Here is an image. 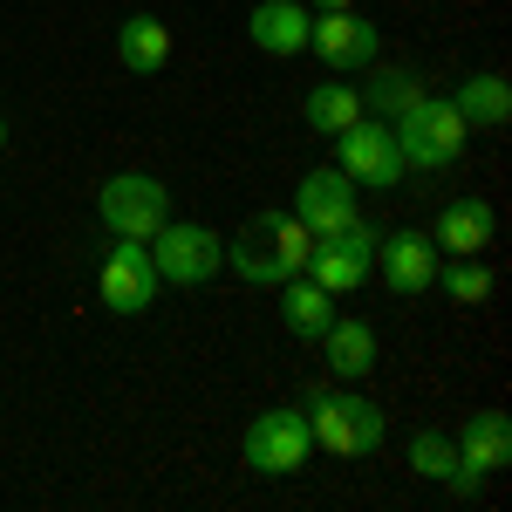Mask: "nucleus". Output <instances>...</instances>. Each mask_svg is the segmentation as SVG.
<instances>
[{
  "instance_id": "1",
  "label": "nucleus",
  "mask_w": 512,
  "mask_h": 512,
  "mask_svg": "<svg viewBox=\"0 0 512 512\" xmlns=\"http://www.w3.org/2000/svg\"><path fill=\"white\" fill-rule=\"evenodd\" d=\"M308 226L294 219V212H253L246 219V233L226 239V267L239 280H253V287H280L287 274H301L308 267Z\"/></svg>"
},
{
  "instance_id": "2",
  "label": "nucleus",
  "mask_w": 512,
  "mask_h": 512,
  "mask_svg": "<svg viewBox=\"0 0 512 512\" xmlns=\"http://www.w3.org/2000/svg\"><path fill=\"white\" fill-rule=\"evenodd\" d=\"M390 130H396V151H403L410 171H444V164H458L465 137H472V123L458 117L451 96H417L410 110L390 117Z\"/></svg>"
},
{
  "instance_id": "3",
  "label": "nucleus",
  "mask_w": 512,
  "mask_h": 512,
  "mask_svg": "<svg viewBox=\"0 0 512 512\" xmlns=\"http://www.w3.org/2000/svg\"><path fill=\"white\" fill-rule=\"evenodd\" d=\"M308 410V431H315L321 451H335V458H369L376 444H383V410L369 403V396L355 390H308L301 396Z\"/></svg>"
},
{
  "instance_id": "4",
  "label": "nucleus",
  "mask_w": 512,
  "mask_h": 512,
  "mask_svg": "<svg viewBox=\"0 0 512 512\" xmlns=\"http://www.w3.org/2000/svg\"><path fill=\"white\" fill-rule=\"evenodd\" d=\"M335 171L349 185H376V192H396L410 178V164L396 151V130L383 117H355L349 130H335Z\"/></svg>"
},
{
  "instance_id": "5",
  "label": "nucleus",
  "mask_w": 512,
  "mask_h": 512,
  "mask_svg": "<svg viewBox=\"0 0 512 512\" xmlns=\"http://www.w3.org/2000/svg\"><path fill=\"white\" fill-rule=\"evenodd\" d=\"M96 219H103V233H117V239H151L171 219V185L151 178V171H117L96 192Z\"/></svg>"
},
{
  "instance_id": "6",
  "label": "nucleus",
  "mask_w": 512,
  "mask_h": 512,
  "mask_svg": "<svg viewBox=\"0 0 512 512\" xmlns=\"http://www.w3.org/2000/svg\"><path fill=\"white\" fill-rule=\"evenodd\" d=\"M144 246H151V267H158L164 287H205L226 267V239L212 233V226H171L164 219Z\"/></svg>"
},
{
  "instance_id": "7",
  "label": "nucleus",
  "mask_w": 512,
  "mask_h": 512,
  "mask_svg": "<svg viewBox=\"0 0 512 512\" xmlns=\"http://www.w3.org/2000/svg\"><path fill=\"white\" fill-rule=\"evenodd\" d=\"M308 451H315V431H308V417L301 410H260L253 424H246V465L260 478H287L308 465Z\"/></svg>"
},
{
  "instance_id": "8",
  "label": "nucleus",
  "mask_w": 512,
  "mask_h": 512,
  "mask_svg": "<svg viewBox=\"0 0 512 512\" xmlns=\"http://www.w3.org/2000/svg\"><path fill=\"white\" fill-rule=\"evenodd\" d=\"M158 267H151V246L144 239H117L110 253H103V267H96V294H103V308L110 315H144L151 301H158Z\"/></svg>"
},
{
  "instance_id": "9",
  "label": "nucleus",
  "mask_w": 512,
  "mask_h": 512,
  "mask_svg": "<svg viewBox=\"0 0 512 512\" xmlns=\"http://www.w3.org/2000/svg\"><path fill=\"white\" fill-rule=\"evenodd\" d=\"M308 48H315L335 76H355V69L376 62L383 41H376V21H362L355 7H328V14H308Z\"/></svg>"
},
{
  "instance_id": "10",
  "label": "nucleus",
  "mask_w": 512,
  "mask_h": 512,
  "mask_svg": "<svg viewBox=\"0 0 512 512\" xmlns=\"http://www.w3.org/2000/svg\"><path fill=\"white\" fill-rule=\"evenodd\" d=\"M294 219L308 226V239H328L342 219H355V185L335 171V164H321L301 178V192H294Z\"/></svg>"
},
{
  "instance_id": "11",
  "label": "nucleus",
  "mask_w": 512,
  "mask_h": 512,
  "mask_svg": "<svg viewBox=\"0 0 512 512\" xmlns=\"http://www.w3.org/2000/svg\"><path fill=\"white\" fill-rule=\"evenodd\" d=\"M376 253H383V280H390V294H424V287L437 280V239L417 233V226L376 239Z\"/></svg>"
},
{
  "instance_id": "12",
  "label": "nucleus",
  "mask_w": 512,
  "mask_h": 512,
  "mask_svg": "<svg viewBox=\"0 0 512 512\" xmlns=\"http://www.w3.org/2000/svg\"><path fill=\"white\" fill-rule=\"evenodd\" d=\"M492 233H499V212H492L485 198H451V205L437 212V233L431 239L444 246V253H458V260H465V253H485Z\"/></svg>"
},
{
  "instance_id": "13",
  "label": "nucleus",
  "mask_w": 512,
  "mask_h": 512,
  "mask_svg": "<svg viewBox=\"0 0 512 512\" xmlns=\"http://www.w3.org/2000/svg\"><path fill=\"white\" fill-rule=\"evenodd\" d=\"M246 35H253L260 55H301L308 48V7L301 0H260L253 21H246Z\"/></svg>"
},
{
  "instance_id": "14",
  "label": "nucleus",
  "mask_w": 512,
  "mask_h": 512,
  "mask_svg": "<svg viewBox=\"0 0 512 512\" xmlns=\"http://www.w3.org/2000/svg\"><path fill=\"white\" fill-rule=\"evenodd\" d=\"M280 321H287L294 335L321 342V335H328V321H335V294L315 287L308 274H287V280H280Z\"/></svg>"
},
{
  "instance_id": "15",
  "label": "nucleus",
  "mask_w": 512,
  "mask_h": 512,
  "mask_svg": "<svg viewBox=\"0 0 512 512\" xmlns=\"http://www.w3.org/2000/svg\"><path fill=\"white\" fill-rule=\"evenodd\" d=\"M117 62L130 76H158L164 62H171V28H164L158 14H130L117 28Z\"/></svg>"
},
{
  "instance_id": "16",
  "label": "nucleus",
  "mask_w": 512,
  "mask_h": 512,
  "mask_svg": "<svg viewBox=\"0 0 512 512\" xmlns=\"http://www.w3.org/2000/svg\"><path fill=\"white\" fill-rule=\"evenodd\" d=\"M458 458H465L472 472H506V465H512V424H506V410H478L472 424H465V437H458Z\"/></svg>"
},
{
  "instance_id": "17",
  "label": "nucleus",
  "mask_w": 512,
  "mask_h": 512,
  "mask_svg": "<svg viewBox=\"0 0 512 512\" xmlns=\"http://www.w3.org/2000/svg\"><path fill=\"white\" fill-rule=\"evenodd\" d=\"M321 349H328V369L355 383V376H369V369H376V328H369V321H328Z\"/></svg>"
},
{
  "instance_id": "18",
  "label": "nucleus",
  "mask_w": 512,
  "mask_h": 512,
  "mask_svg": "<svg viewBox=\"0 0 512 512\" xmlns=\"http://www.w3.org/2000/svg\"><path fill=\"white\" fill-rule=\"evenodd\" d=\"M451 103H458V117L472 123V130H499V123L512 117V89H506V76H465Z\"/></svg>"
},
{
  "instance_id": "19",
  "label": "nucleus",
  "mask_w": 512,
  "mask_h": 512,
  "mask_svg": "<svg viewBox=\"0 0 512 512\" xmlns=\"http://www.w3.org/2000/svg\"><path fill=\"white\" fill-rule=\"evenodd\" d=\"M301 274L315 280V287H328V294H355V287H362V274H369V260H362V253H349V246H335V239H315Z\"/></svg>"
},
{
  "instance_id": "20",
  "label": "nucleus",
  "mask_w": 512,
  "mask_h": 512,
  "mask_svg": "<svg viewBox=\"0 0 512 512\" xmlns=\"http://www.w3.org/2000/svg\"><path fill=\"white\" fill-rule=\"evenodd\" d=\"M355 117H362V96H355L349 82H321V89H308V130L335 137V130H349Z\"/></svg>"
},
{
  "instance_id": "21",
  "label": "nucleus",
  "mask_w": 512,
  "mask_h": 512,
  "mask_svg": "<svg viewBox=\"0 0 512 512\" xmlns=\"http://www.w3.org/2000/svg\"><path fill=\"white\" fill-rule=\"evenodd\" d=\"M417 96H424V82H417V76H403V69H383V76L369 82V96H362V117H383V123H390L396 110H410Z\"/></svg>"
},
{
  "instance_id": "22",
  "label": "nucleus",
  "mask_w": 512,
  "mask_h": 512,
  "mask_svg": "<svg viewBox=\"0 0 512 512\" xmlns=\"http://www.w3.org/2000/svg\"><path fill=\"white\" fill-rule=\"evenodd\" d=\"M410 472L444 485V478L458 472V444H451V437H437V431H424L417 444H410Z\"/></svg>"
},
{
  "instance_id": "23",
  "label": "nucleus",
  "mask_w": 512,
  "mask_h": 512,
  "mask_svg": "<svg viewBox=\"0 0 512 512\" xmlns=\"http://www.w3.org/2000/svg\"><path fill=\"white\" fill-rule=\"evenodd\" d=\"M444 294H451V301H485V294H492V274L478 267V253H465V260L444 274Z\"/></svg>"
},
{
  "instance_id": "24",
  "label": "nucleus",
  "mask_w": 512,
  "mask_h": 512,
  "mask_svg": "<svg viewBox=\"0 0 512 512\" xmlns=\"http://www.w3.org/2000/svg\"><path fill=\"white\" fill-rule=\"evenodd\" d=\"M315 7H321V14H328V7H355V0H315Z\"/></svg>"
},
{
  "instance_id": "25",
  "label": "nucleus",
  "mask_w": 512,
  "mask_h": 512,
  "mask_svg": "<svg viewBox=\"0 0 512 512\" xmlns=\"http://www.w3.org/2000/svg\"><path fill=\"white\" fill-rule=\"evenodd\" d=\"M0 144H7V123H0Z\"/></svg>"
}]
</instances>
